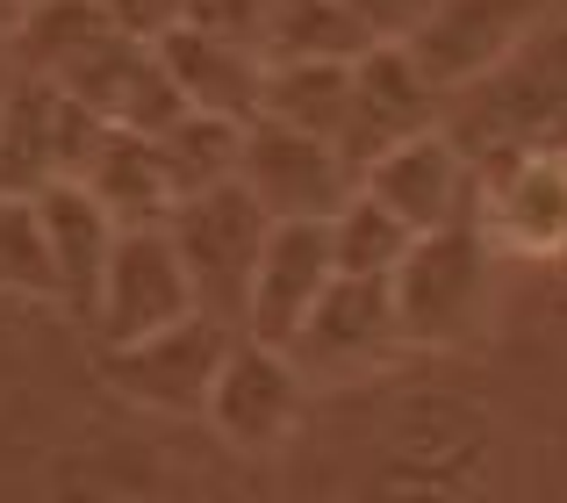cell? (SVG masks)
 <instances>
[{"mask_svg":"<svg viewBox=\"0 0 567 503\" xmlns=\"http://www.w3.org/2000/svg\"><path fill=\"white\" fill-rule=\"evenodd\" d=\"M445 123L474 158L532 152V144H560L567 152V14L525 37L496 72L460 86L445 101Z\"/></svg>","mask_w":567,"mask_h":503,"instance_id":"1","label":"cell"},{"mask_svg":"<svg viewBox=\"0 0 567 503\" xmlns=\"http://www.w3.org/2000/svg\"><path fill=\"white\" fill-rule=\"evenodd\" d=\"M388 295H395L402 346H467L496 295V238L482 230V216L416 230V245L388 274Z\"/></svg>","mask_w":567,"mask_h":503,"instance_id":"2","label":"cell"},{"mask_svg":"<svg viewBox=\"0 0 567 503\" xmlns=\"http://www.w3.org/2000/svg\"><path fill=\"white\" fill-rule=\"evenodd\" d=\"M166 230H173V245H181V259L194 274L202 309L245 331V295H251V274H259L266 230H274L266 202L251 195L245 181H223V187H208V195L173 202Z\"/></svg>","mask_w":567,"mask_h":503,"instance_id":"3","label":"cell"},{"mask_svg":"<svg viewBox=\"0 0 567 503\" xmlns=\"http://www.w3.org/2000/svg\"><path fill=\"white\" fill-rule=\"evenodd\" d=\"M194 309H202V295H194V274H187L181 245H173V230L166 224H130L109 252V274L94 288L86 324H94L101 346H130V338H152L166 324L194 317Z\"/></svg>","mask_w":567,"mask_h":503,"instance_id":"4","label":"cell"},{"mask_svg":"<svg viewBox=\"0 0 567 503\" xmlns=\"http://www.w3.org/2000/svg\"><path fill=\"white\" fill-rule=\"evenodd\" d=\"M302 389H309V374L295 367L288 346H266V338L237 331L216 367V389H208L202 418L230 453H280L295 439V424H302Z\"/></svg>","mask_w":567,"mask_h":503,"instance_id":"5","label":"cell"},{"mask_svg":"<svg viewBox=\"0 0 567 503\" xmlns=\"http://www.w3.org/2000/svg\"><path fill=\"white\" fill-rule=\"evenodd\" d=\"M230 338H237V324L194 309V317L166 324V331H152V338L101 346V374L115 381V396H130V403H144V410L202 418V403H208V389H216V367H223V352H230Z\"/></svg>","mask_w":567,"mask_h":503,"instance_id":"6","label":"cell"},{"mask_svg":"<svg viewBox=\"0 0 567 503\" xmlns=\"http://www.w3.org/2000/svg\"><path fill=\"white\" fill-rule=\"evenodd\" d=\"M360 187H374L410 230H439V224L482 216V158L453 137V123H431L416 137L388 144L374 166L360 173Z\"/></svg>","mask_w":567,"mask_h":503,"instance_id":"7","label":"cell"},{"mask_svg":"<svg viewBox=\"0 0 567 503\" xmlns=\"http://www.w3.org/2000/svg\"><path fill=\"white\" fill-rule=\"evenodd\" d=\"M237 181L266 202L274 224H288V216H338V202L360 187V166L346 158L338 137H317V130L259 115L245 130V173Z\"/></svg>","mask_w":567,"mask_h":503,"instance_id":"8","label":"cell"},{"mask_svg":"<svg viewBox=\"0 0 567 503\" xmlns=\"http://www.w3.org/2000/svg\"><path fill=\"white\" fill-rule=\"evenodd\" d=\"M554 14L560 0H439L424 14V29L410 37V51L424 58V72L445 94H460L482 72H496L525 37H539Z\"/></svg>","mask_w":567,"mask_h":503,"instance_id":"9","label":"cell"},{"mask_svg":"<svg viewBox=\"0 0 567 503\" xmlns=\"http://www.w3.org/2000/svg\"><path fill=\"white\" fill-rule=\"evenodd\" d=\"M445 86L424 72V58L410 51V43H374V51L352 65V115H346V158L352 166H374L388 144L416 137V130L445 123Z\"/></svg>","mask_w":567,"mask_h":503,"instance_id":"10","label":"cell"},{"mask_svg":"<svg viewBox=\"0 0 567 503\" xmlns=\"http://www.w3.org/2000/svg\"><path fill=\"white\" fill-rule=\"evenodd\" d=\"M395 346H402V324H395L388 280L338 274L331 288H323V302L309 309V324L295 331L288 352L309 381H352V374H367V367H381Z\"/></svg>","mask_w":567,"mask_h":503,"instance_id":"11","label":"cell"},{"mask_svg":"<svg viewBox=\"0 0 567 503\" xmlns=\"http://www.w3.org/2000/svg\"><path fill=\"white\" fill-rule=\"evenodd\" d=\"M338 280V252H331V216H288L266 230L259 274L245 295V331L266 346H295V331L309 324V309L323 302V288Z\"/></svg>","mask_w":567,"mask_h":503,"instance_id":"12","label":"cell"},{"mask_svg":"<svg viewBox=\"0 0 567 503\" xmlns=\"http://www.w3.org/2000/svg\"><path fill=\"white\" fill-rule=\"evenodd\" d=\"M58 86H72L101 123L152 130V137L187 109L181 86H173V72H166V58H158V37H137V29H109Z\"/></svg>","mask_w":567,"mask_h":503,"instance_id":"13","label":"cell"},{"mask_svg":"<svg viewBox=\"0 0 567 503\" xmlns=\"http://www.w3.org/2000/svg\"><path fill=\"white\" fill-rule=\"evenodd\" d=\"M482 230L511 252H567V152L560 144L482 158Z\"/></svg>","mask_w":567,"mask_h":503,"instance_id":"14","label":"cell"},{"mask_svg":"<svg viewBox=\"0 0 567 503\" xmlns=\"http://www.w3.org/2000/svg\"><path fill=\"white\" fill-rule=\"evenodd\" d=\"M158 58H166L187 109H216V115H237V123H259V94H266V51L259 43L216 37V29H194V22H166L158 29Z\"/></svg>","mask_w":567,"mask_h":503,"instance_id":"15","label":"cell"},{"mask_svg":"<svg viewBox=\"0 0 567 503\" xmlns=\"http://www.w3.org/2000/svg\"><path fill=\"white\" fill-rule=\"evenodd\" d=\"M37 216H43V238H51L58 302H72L86 317V309H94L101 274H109V252H115V238H123V224H115L109 202H101L86 181H72V173L37 187Z\"/></svg>","mask_w":567,"mask_h":503,"instance_id":"16","label":"cell"},{"mask_svg":"<svg viewBox=\"0 0 567 503\" xmlns=\"http://www.w3.org/2000/svg\"><path fill=\"white\" fill-rule=\"evenodd\" d=\"M72 181H86L101 202H109L115 224H166L173 216V181H166V158H158V137L152 130H101L94 158H86Z\"/></svg>","mask_w":567,"mask_h":503,"instance_id":"17","label":"cell"},{"mask_svg":"<svg viewBox=\"0 0 567 503\" xmlns=\"http://www.w3.org/2000/svg\"><path fill=\"white\" fill-rule=\"evenodd\" d=\"M352 65H360V58H266L259 115L295 123V130H317V137H346Z\"/></svg>","mask_w":567,"mask_h":503,"instance_id":"18","label":"cell"},{"mask_svg":"<svg viewBox=\"0 0 567 503\" xmlns=\"http://www.w3.org/2000/svg\"><path fill=\"white\" fill-rule=\"evenodd\" d=\"M245 130L237 115H216V109H181L166 130H158V158H166V181H173V202L187 195H208V187L237 181L245 173Z\"/></svg>","mask_w":567,"mask_h":503,"instance_id":"19","label":"cell"},{"mask_svg":"<svg viewBox=\"0 0 567 503\" xmlns=\"http://www.w3.org/2000/svg\"><path fill=\"white\" fill-rule=\"evenodd\" d=\"M109 29H123V22H115L101 0H37V8L8 29V65L43 72V80H65Z\"/></svg>","mask_w":567,"mask_h":503,"instance_id":"20","label":"cell"},{"mask_svg":"<svg viewBox=\"0 0 567 503\" xmlns=\"http://www.w3.org/2000/svg\"><path fill=\"white\" fill-rule=\"evenodd\" d=\"M374 37L346 0H274L266 8V58H367Z\"/></svg>","mask_w":567,"mask_h":503,"instance_id":"21","label":"cell"},{"mask_svg":"<svg viewBox=\"0 0 567 503\" xmlns=\"http://www.w3.org/2000/svg\"><path fill=\"white\" fill-rule=\"evenodd\" d=\"M416 245V230L402 224L395 209L374 195V187H352L331 216V252H338V274H367V280H388L402 266V252Z\"/></svg>","mask_w":567,"mask_h":503,"instance_id":"22","label":"cell"},{"mask_svg":"<svg viewBox=\"0 0 567 503\" xmlns=\"http://www.w3.org/2000/svg\"><path fill=\"white\" fill-rule=\"evenodd\" d=\"M0 295H43V302H58V266H51L37 195H14V187H0Z\"/></svg>","mask_w":567,"mask_h":503,"instance_id":"23","label":"cell"},{"mask_svg":"<svg viewBox=\"0 0 567 503\" xmlns=\"http://www.w3.org/2000/svg\"><path fill=\"white\" fill-rule=\"evenodd\" d=\"M266 8H274V0H181V22L216 29V37H237V43H259L266 51Z\"/></svg>","mask_w":567,"mask_h":503,"instance_id":"24","label":"cell"},{"mask_svg":"<svg viewBox=\"0 0 567 503\" xmlns=\"http://www.w3.org/2000/svg\"><path fill=\"white\" fill-rule=\"evenodd\" d=\"M346 8L367 22V37H374V43H410L439 0H346Z\"/></svg>","mask_w":567,"mask_h":503,"instance_id":"25","label":"cell"},{"mask_svg":"<svg viewBox=\"0 0 567 503\" xmlns=\"http://www.w3.org/2000/svg\"><path fill=\"white\" fill-rule=\"evenodd\" d=\"M101 8L123 29H137V37H158L166 22H181V0H101Z\"/></svg>","mask_w":567,"mask_h":503,"instance_id":"26","label":"cell"},{"mask_svg":"<svg viewBox=\"0 0 567 503\" xmlns=\"http://www.w3.org/2000/svg\"><path fill=\"white\" fill-rule=\"evenodd\" d=\"M0 101H8V65H0Z\"/></svg>","mask_w":567,"mask_h":503,"instance_id":"27","label":"cell"}]
</instances>
